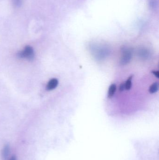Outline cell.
Segmentation results:
<instances>
[{"mask_svg": "<svg viewBox=\"0 0 159 160\" xmlns=\"http://www.w3.org/2000/svg\"><path fill=\"white\" fill-rule=\"evenodd\" d=\"M18 56L21 58L31 60L34 57V51L30 46H26L23 51L18 53Z\"/></svg>", "mask_w": 159, "mask_h": 160, "instance_id": "1", "label": "cell"}, {"mask_svg": "<svg viewBox=\"0 0 159 160\" xmlns=\"http://www.w3.org/2000/svg\"><path fill=\"white\" fill-rule=\"evenodd\" d=\"M122 56L120 61L121 65H126L129 63L131 60L132 57V51L130 49L123 48L121 50Z\"/></svg>", "mask_w": 159, "mask_h": 160, "instance_id": "2", "label": "cell"}, {"mask_svg": "<svg viewBox=\"0 0 159 160\" xmlns=\"http://www.w3.org/2000/svg\"><path fill=\"white\" fill-rule=\"evenodd\" d=\"M58 84V80L56 78H53L51 79L50 81L48 82L47 85L46 86V89L48 90H52L54 89H56Z\"/></svg>", "mask_w": 159, "mask_h": 160, "instance_id": "3", "label": "cell"}, {"mask_svg": "<svg viewBox=\"0 0 159 160\" xmlns=\"http://www.w3.org/2000/svg\"><path fill=\"white\" fill-rule=\"evenodd\" d=\"M10 154V147L8 145H6L4 148H3L2 151V156L3 158L5 160L7 159L8 156Z\"/></svg>", "mask_w": 159, "mask_h": 160, "instance_id": "4", "label": "cell"}, {"mask_svg": "<svg viewBox=\"0 0 159 160\" xmlns=\"http://www.w3.org/2000/svg\"><path fill=\"white\" fill-rule=\"evenodd\" d=\"M116 86L115 84H113L111 85L108 89V97L109 98H111L114 95L115 92L116 91Z\"/></svg>", "mask_w": 159, "mask_h": 160, "instance_id": "5", "label": "cell"}, {"mask_svg": "<svg viewBox=\"0 0 159 160\" xmlns=\"http://www.w3.org/2000/svg\"><path fill=\"white\" fill-rule=\"evenodd\" d=\"M159 89V84L158 82H154L149 88V91L151 94H154L158 91Z\"/></svg>", "mask_w": 159, "mask_h": 160, "instance_id": "6", "label": "cell"}, {"mask_svg": "<svg viewBox=\"0 0 159 160\" xmlns=\"http://www.w3.org/2000/svg\"><path fill=\"white\" fill-rule=\"evenodd\" d=\"M132 78H133V75H131V76L129 77V78L127 80L126 82H125V89L128 90L131 88Z\"/></svg>", "mask_w": 159, "mask_h": 160, "instance_id": "7", "label": "cell"}, {"mask_svg": "<svg viewBox=\"0 0 159 160\" xmlns=\"http://www.w3.org/2000/svg\"><path fill=\"white\" fill-rule=\"evenodd\" d=\"M147 50L145 49L141 50L139 53V55H140V56L142 57V58H146L147 56H148V54H149L148 52H147Z\"/></svg>", "mask_w": 159, "mask_h": 160, "instance_id": "8", "label": "cell"}, {"mask_svg": "<svg viewBox=\"0 0 159 160\" xmlns=\"http://www.w3.org/2000/svg\"><path fill=\"white\" fill-rule=\"evenodd\" d=\"M125 89V82L124 83H122L120 86H119V91H123Z\"/></svg>", "mask_w": 159, "mask_h": 160, "instance_id": "9", "label": "cell"}, {"mask_svg": "<svg viewBox=\"0 0 159 160\" xmlns=\"http://www.w3.org/2000/svg\"><path fill=\"white\" fill-rule=\"evenodd\" d=\"M152 73L154 74V76L157 77V78H159V71H153Z\"/></svg>", "mask_w": 159, "mask_h": 160, "instance_id": "10", "label": "cell"}, {"mask_svg": "<svg viewBox=\"0 0 159 160\" xmlns=\"http://www.w3.org/2000/svg\"><path fill=\"white\" fill-rule=\"evenodd\" d=\"M8 160H16V157L15 156H13L11 157Z\"/></svg>", "mask_w": 159, "mask_h": 160, "instance_id": "11", "label": "cell"}]
</instances>
